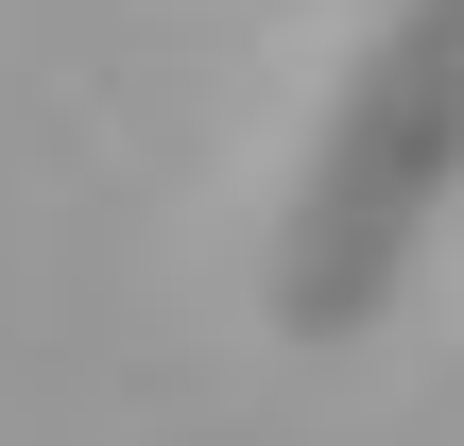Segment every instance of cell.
<instances>
[{
  "mask_svg": "<svg viewBox=\"0 0 464 446\" xmlns=\"http://www.w3.org/2000/svg\"><path fill=\"white\" fill-rule=\"evenodd\" d=\"M448 172H464V0H413V17L362 52L344 120H327V155H310V206H293L276 309H293L310 344H344V327L396 292V258H413V223H430Z\"/></svg>",
  "mask_w": 464,
  "mask_h": 446,
  "instance_id": "obj_1",
  "label": "cell"
}]
</instances>
